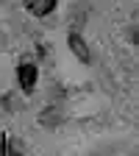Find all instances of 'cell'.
Returning a JSON list of instances; mask_svg holds the SVG:
<instances>
[{"label": "cell", "instance_id": "cell-1", "mask_svg": "<svg viewBox=\"0 0 139 156\" xmlns=\"http://www.w3.org/2000/svg\"><path fill=\"white\" fill-rule=\"evenodd\" d=\"M36 67L33 64H19V70H17V78H19V87H23V92H33L36 89Z\"/></svg>", "mask_w": 139, "mask_h": 156}, {"label": "cell", "instance_id": "cell-2", "mask_svg": "<svg viewBox=\"0 0 139 156\" xmlns=\"http://www.w3.org/2000/svg\"><path fill=\"white\" fill-rule=\"evenodd\" d=\"M70 50L81 58V62L86 64V62H92V53H89V45L84 42V36L81 34H70Z\"/></svg>", "mask_w": 139, "mask_h": 156}, {"label": "cell", "instance_id": "cell-3", "mask_svg": "<svg viewBox=\"0 0 139 156\" xmlns=\"http://www.w3.org/2000/svg\"><path fill=\"white\" fill-rule=\"evenodd\" d=\"M25 9H28L33 17H47V14L56 9V0H25Z\"/></svg>", "mask_w": 139, "mask_h": 156}, {"label": "cell", "instance_id": "cell-4", "mask_svg": "<svg viewBox=\"0 0 139 156\" xmlns=\"http://www.w3.org/2000/svg\"><path fill=\"white\" fill-rule=\"evenodd\" d=\"M0 156H23V153H19V148L11 145V140H3L0 142Z\"/></svg>", "mask_w": 139, "mask_h": 156}]
</instances>
